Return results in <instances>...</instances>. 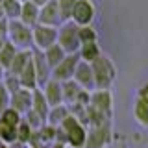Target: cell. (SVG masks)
Returning a JSON list of instances; mask_svg holds the SVG:
<instances>
[{
    "label": "cell",
    "mask_w": 148,
    "mask_h": 148,
    "mask_svg": "<svg viewBox=\"0 0 148 148\" xmlns=\"http://www.w3.org/2000/svg\"><path fill=\"white\" fill-rule=\"evenodd\" d=\"M17 141V128L15 126H9L8 122H4L0 119V143L4 145H11V143Z\"/></svg>",
    "instance_id": "26"
},
{
    "label": "cell",
    "mask_w": 148,
    "mask_h": 148,
    "mask_svg": "<svg viewBox=\"0 0 148 148\" xmlns=\"http://www.w3.org/2000/svg\"><path fill=\"white\" fill-rule=\"evenodd\" d=\"M0 4H2V11H4V18L6 21H15V18H18L22 2H18V0H0Z\"/></svg>",
    "instance_id": "23"
},
{
    "label": "cell",
    "mask_w": 148,
    "mask_h": 148,
    "mask_svg": "<svg viewBox=\"0 0 148 148\" xmlns=\"http://www.w3.org/2000/svg\"><path fill=\"white\" fill-rule=\"evenodd\" d=\"M4 18V11H2V4H0V21Z\"/></svg>",
    "instance_id": "37"
},
{
    "label": "cell",
    "mask_w": 148,
    "mask_h": 148,
    "mask_svg": "<svg viewBox=\"0 0 148 148\" xmlns=\"http://www.w3.org/2000/svg\"><path fill=\"white\" fill-rule=\"evenodd\" d=\"M0 119H2L4 122H8L9 126H15V128H17L18 124H21V120H22V115H21V113H17L15 109L8 108L2 115H0Z\"/></svg>",
    "instance_id": "30"
},
{
    "label": "cell",
    "mask_w": 148,
    "mask_h": 148,
    "mask_svg": "<svg viewBox=\"0 0 148 148\" xmlns=\"http://www.w3.org/2000/svg\"><path fill=\"white\" fill-rule=\"evenodd\" d=\"M32 59V48H26V50H17L15 58H13L11 65H9L8 72L13 74V76H18L21 74V71L26 67V63Z\"/></svg>",
    "instance_id": "19"
},
{
    "label": "cell",
    "mask_w": 148,
    "mask_h": 148,
    "mask_svg": "<svg viewBox=\"0 0 148 148\" xmlns=\"http://www.w3.org/2000/svg\"><path fill=\"white\" fill-rule=\"evenodd\" d=\"M137 98H139V100H143V102H146V104H148V83H145V85H143L141 89L137 91Z\"/></svg>",
    "instance_id": "33"
},
{
    "label": "cell",
    "mask_w": 148,
    "mask_h": 148,
    "mask_svg": "<svg viewBox=\"0 0 148 148\" xmlns=\"http://www.w3.org/2000/svg\"><path fill=\"white\" fill-rule=\"evenodd\" d=\"M78 61H80V56H78V54H67L61 61L52 69L50 78L56 80V82H59V83H63V82H67V80H72L74 69H76Z\"/></svg>",
    "instance_id": "9"
},
{
    "label": "cell",
    "mask_w": 148,
    "mask_h": 148,
    "mask_svg": "<svg viewBox=\"0 0 148 148\" xmlns=\"http://www.w3.org/2000/svg\"><path fill=\"white\" fill-rule=\"evenodd\" d=\"M0 148H9L8 145H4V143H0Z\"/></svg>",
    "instance_id": "38"
},
{
    "label": "cell",
    "mask_w": 148,
    "mask_h": 148,
    "mask_svg": "<svg viewBox=\"0 0 148 148\" xmlns=\"http://www.w3.org/2000/svg\"><path fill=\"white\" fill-rule=\"evenodd\" d=\"M6 34H8V21L2 18L0 21V41H6Z\"/></svg>",
    "instance_id": "34"
},
{
    "label": "cell",
    "mask_w": 148,
    "mask_h": 148,
    "mask_svg": "<svg viewBox=\"0 0 148 148\" xmlns=\"http://www.w3.org/2000/svg\"><path fill=\"white\" fill-rule=\"evenodd\" d=\"M69 108L65 104H59V106H54V108L48 109V115H46V124H50V126L54 128H59V124L63 122L65 119L69 117Z\"/></svg>",
    "instance_id": "20"
},
{
    "label": "cell",
    "mask_w": 148,
    "mask_h": 148,
    "mask_svg": "<svg viewBox=\"0 0 148 148\" xmlns=\"http://www.w3.org/2000/svg\"><path fill=\"white\" fill-rule=\"evenodd\" d=\"M32 137H34V130H32L24 120H21V124L17 126V141L26 145V143H32Z\"/></svg>",
    "instance_id": "27"
},
{
    "label": "cell",
    "mask_w": 148,
    "mask_h": 148,
    "mask_svg": "<svg viewBox=\"0 0 148 148\" xmlns=\"http://www.w3.org/2000/svg\"><path fill=\"white\" fill-rule=\"evenodd\" d=\"M96 17V6L92 0H76V4L71 9L69 21H72L76 26H91Z\"/></svg>",
    "instance_id": "5"
},
{
    "label": "cell",
    "mask_w": 148,
    "mask_h": 148,
    "mask_svg": "<svg viewBox=\"0 0 148 148\" xmlns=\"http://www.w3.org/2000/svg\"><path fill=\"white\" fill-rule=\"evenodd\" d=\"M41 91H43V95H45V98H46V102H48L50 108L63 104V92H61V83H59V82H56V80L50 78Z\"/></svg>",
    "instance_id": "14"
},
{
    "label": "cell",
    "mask_w": 148,
    "mask_h": 148,
    "mask_svg": "<svg viewBox=\"0 0 148 148\" xmlns=\"http://www.w3.org/2000/svg\"><path fill=\"white\" fill-rule=\"evenodd\" d=\"M133 117H135V120L141 126L148 128V104L143 100H135V104H133Z\"/></svg>",
    "instance_id": "25"
},
{
    "label": "cell",
    "mask_w": 148,
    "mask_h": 148,
    "mask_svg": "<svg viewBox=\"0 0 148 148\" xmlns=\"http://www.w3.org/2000/svg\"><path fill=\"white\" fill-rule=\"evenodd\" d=\"M113 141V132H111V122L100 124V126H91L87 132L85 146L83 148H108Z\"/></svg>",
    "instance_id": "7"
},
{
    "label": "cell",
    "mask_w": 148,
    "mask_h": 148,
    "mask_svg": "<svg viewBox=\"0 0 148 148\" xmlns=\"http://www.w3.org/2000/svg\"><path fill=\"white\" fill-rule=\"evenodd\" d=\"M78 35H80V43H92L98 41V34L92 26H78Z\"/></svg>",
    "instance_id": "28"
},
{
    "label": "cell",
    "mask_w": 148,
    "mask_h": 148,
    "mask_svg": "<svg viewBox=\"0 0 148 148\" xmlns=\"http://www.w3.org/2000/svg\"><path fill=\"white\" fill-rule=\"evenodd\" d=\"M61 22H63V17H61V11H59V6L56 0H48L45 6L39 8V21H37V24L58 28Z\"/></svg>",
    "instance_id": "10"
},
{
    "label": "cell",
    "mask_w": 148,
    "mask_h": 148,
    "mask_svg": "<svg viewBox=\"0 0 148 148\" xmlns=\"http://www.w3.org/2000/svg\"><path fill=\"white\" fill-rule=\"evenodd\" d=\"M91 71L95 78V89H111L117 80V69L109 56L100 54L95 61H91Z\"/></svg>",
    "instance_id": "1"
},
{
    "label": "cell",
    "mask_w": 148,
    "mask_h": 148,
    "mask_svg": "<svg viewBox=\"0 0 148 148\" xmlns=\"http://www.w3.org/2000/svg\"><path fill=\"white\" fill-rule=\"evenodd\" d=\"M95 111H98L108 120L113 119V95L109 89H95L89 92V104Z\"/></svg>",
    "instance_id": "6"
},
{
    "label": "cell",
    "mask_w": 148,
    "mask_h": 148,
    "mask_svg": "<svg viewBox=\"0 0 148 148\" xmlns=\"http://www.w3.org/2000/svg\"><path fill=\"white\" fill-rule=\"evenodd\" d=\"M6 39L15 46L17 50L32 48V28L22 24L18 18H15V21H8Z\"/></svg>",
    "instance_id": "4"
},
{
    "label": "cell",
    "mask_w": 148,
    "mask_h": 148,
    "mask_svg": "<svg viewBox=\"0 0 148 148\" xmlns=\"http://www.w3.org/2000/svg\"><path fill=\"white\" fill-rule=\"evenodd\" d=\"M30 2H32V4H35L37 8H41V6H45V4L48 2V0H30Z\"/></svg>",
    "instance_id": "35"
},
{
    "label": "cell",
    "mask_w": 148,
    "mask_h": 148,
    "mask_svg": "<svg viewBox=\"0 0 148 148\" xmlns=\"http://www.w3.org/2000/svg\"><path fill=\"white\" fill-rule=\"evenodd\" d=\"M59 130H61V133L65 137V143L71 148H83L85 146L87 130L80 120H76L72 115H69V117L59 124Z\"/></svg>",
    "instance_id": "2"
},
{
    "label": "cell",
    "mask_w": 148,
    "mask_h": 148,
    "mask_svg": "<svg viewBox=\"0 0 148 148\" xmlns=\"http://www.w3.org/2000/svg\"><path fill=\"white\" fill-rule=\"evenodd\" d=\"M82 87L78 85L74 80H67L61 83V92H63V104L71 106V104H76V100L80 98L82 95Z\"/></svg>",
    "instance_id": "17"
},
{
    "label": "cell",
    "mask_w": 148,
    "mask_h": 148,
    "mask_svg": "<svg viewBox=\"0 0 148 148\" xmlns=\"http://www.w3.org/2000/svg\"><path fill=\"white\" fill-rule=\"evenodd\" d=\"M72 80L82 87L83 91H95V78H92V71H91V65L87 61H78L76 69H74V76Z\"/></svg>",
    "instance_id": "12"
},
{
    "label": "cell",
    "mask_w": 148,
    "mask_h": 148,
    "mask_svg": "<svg viewBox=\"0 0 148 148\" xmlns=\"http://www.w3.org/2000/svg\"><path fill=\"white\" fill-rule=\"evenodd\" d=\"M4 76H6V71H4V69L0 67V83H2V80H4Z\"/></svg>",
    "instance_id": "36"
},
{
    "label": "cell",
    "mask_w": 148,
    "mask_h": 148,
    "mask_svg": "<svg viewBox=\"0 0 148 148\" xmlns=\"http://www.w3.org/2000/svg\"><path fill=\"white\" fill-rule=\"evenodd\" d=\"M58 45L65 50V54H78L82 43L78 35V26L72 21H63L58 26Z\"/></svg>",
    "instance_id": "3"
},
{
    "label": "cell",
    "mask_w": 148,
    "mask_h": 148,
    "mask_svg": "<svg viewBox=\"0 0 148 148\" xmlns=\"http://www.w3.org/2000/svg\"><path fill=\"white\" fill-rule=\"evenodd\" d=\"M18 83H21V87H24V89H30L34 91L37 89V76H35V69H34V61H28L26 67L21 71V74H18Z\"/></svg>",
    "instance_id": "16"
},
{
    "label": "cell",
    "mask_w": 148,
    "mask_h": 148,
    "mask_svg": "<svg viewBox=\"0 0 148 148\" xmlns=\"http://www.w3.org/2000/svg\"><path fill=\"white\" fill-rule=\"evenodd\" d=\"M43 54H45V59H46V63H48L50 69H54L56 65H58L65 56H67V54H65V50L58 43H54L52 46H48L46 50H43Z\"/></svg>",
    "instance_id": "22"
},
{
    "label": "cell",
    "mask_w": 148,
    "mask_h": 148,
    "mask_svg": "<svg viewBox=\"0 0 148 148\" xmlns=\"http://www.w3.org/2000/svg\"><path fill=\"white\" fill-rule=\"evenodd\" d=\"M102 54L100 46H98V41H92V43H82L80 45V50H78V56H80L82 61H95L96 58Z\"/></svg>",
    "instance_id": "21"
},
{
    "label": "cell",
    "mask_w": 148,
    "mask_h": 148,
    "mask_svg": "<svg viewBox=\"0 0 148 148\" xmlns=\"http://www.w3.org/2000/svg\"><path fill=\"white\" fill-rule=\"evenodd\" d=\"M58 43V28L35 24L32 28V46L37 50H46L48 46Z\"/></svg>",
    "instance_id": "8"
},
{
    "label": "cell",
    "mask_w": 148,
    "mask_h": 148,
    "mask_svg": "<svg viewBox=\"0 0 148 148\" xmlns=\"http://www.w3.org/2000/svg\"><path fill=\"white\" fill-rule=\"evenodd\" d=\"M18 2H24V0H18Z\"/></svg>",
    "instance_id": "39"
},
{
    "label": "cell",
    "mask_w": 148,
    "mask_h": 148,
    "mask_svg": "<svg viewBox=\"0 0 148 148\" xmlns=\"http://www.w3.org/2000/svg\"><path fill=\"white\" fill-rule=\"evenodd\" d=\"M48 109H50V106H48V102H46V98H45L43 91H41V89H34V91H32V111H35V113L46 122Z\"/></svg>",
    "instance_id": "18"
},
{
    "label": "cell",
    "mask_w": 148,
    "mask_h": 148,
    "mask_svg": "<svg viewBox=\"0 0 148 148\" xmlns=\"http://www.w3.org/2000/svg\"><path fill=\"white\" fill-rule=\"evenodd\" d=\"M18 21L22 22V24L34 28L37 24V21H39V8L35 6V4H32L30 0H24L21 6V15H18Z\"/></svg>",
    "instance_id": "15"
},
{
    "label": "cell",
    "mask_w": 148,
    "mask_h": 148,
    "mask_svg": "<svg viewBox=\"0 0 148 148\" xmlns=\"http://www.w3.org/2000/svg\"><path fill=\"white\" fill-rule=\"evenodd\" d=\"M9 108L15 109L21 115H26L32 109V91L21 87L15 92H11L9 95Z\"/></svg>",
    "instance_id": "13"
},
{
    "label": "cell",
    "mask_w": 148,
    "mask_h": 148,
    "mask_svg": "<svg viewBox=\"0 0 148 148\" xmlns=\"http://www.w3.org/2000/svg\"><path fill=\"white\" fill-rule=\"evenodd\" d=\"M59 6V11H61V17L63 21H69V15H71V9L72 6L76 4V0H56Z\"/></svg>",
    "instance_id": "31"
},
{
    "label": "cell",
    "mask_w": 148,
    "mask_h": 148,
    "mask_svg": "<svg viewBox=\"0 0 148 148\" xmlns=\"http://www.w3.org/2000/svg\"><path fill=\"white\" fill-rule=\"evenodd\" d=\"M9 108V92H8V89L0 83V115L4 113Z\"/></svg>",
    "instance_id": "32"
},
{
    "label": "cell",
    "mask_w": 148,
    "mask_h": 148,
    "mask_svg": "<svg viewBox=\"0 0 148 148\" xmlns=\"http://www.w3.org/2000/svg\"><path fill=\"white\" fill-rule=\"evenodd\" d=\"M24 117H26V120H24V122H26V124H28V126H30L32 130H34V132H39V130H41V128H43L45 124H46L45 120L41 119L39 115L35 113V111H32V109L28 111V113L24 115Z\"/></svg>",
    "instance_id": "29"
},
{
    "label": "cell",
    "mask_w": 148,
    "mask_h": 148,
    "mask_svg": "<svg viewBox=\"0 0 148 148\" xmlns=\"http://www.w3.org/2000/svg\"><path fill=\"white\" fill-rule=\"evenodd\" d=\"M32 61H34L35 76H37V89H43L45 83L50 80L52 69L48 67V63H46L43 50H37V48H34V46H32Z\"/></svg>",
    "instance_id": "11"
},
{
    "label": "cell",
    "mask_w": 148,
    "mask_h": 148,
    "mask_svg": "<svg viewBox=\"0 0 148 148\" xmlns=\"http://www.w3.org/2000/svg\"><path fill=\"white\" fill-rule=\"evenodd\" d=\"M15 54H17V48L6 39V43H4L2 48H0V67H2L6 72H8L9 65H11V61H13V58H15Z\"/></svg>",
    "instance_id": "24"
}]
</instances>
